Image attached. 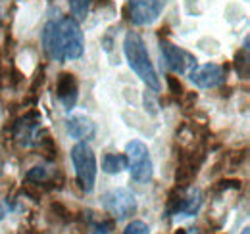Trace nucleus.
<instances>
[{"label":"nucleus","mask_w":250,"mask_h":234,"mask_svg":"<svg viewBox=\"0 0 250 234\" xmlns=\"http://www.w3.org/2000/svg\"><path fill=\"white\" fill-rule=\"evenodd\" d=\"M56 96H58V100L63 104L65 110L75 108L77 98H79V87H77L75 75H71V73H62V75L58 77V83H56Z\"/></svg>","instance_id":"obj_9"},{"label":"nucleus","mask_w":250,"mask_h":234,"mask_svg":"<svg viewBox=\"0 0 250 234\" xmlns=\"http://www.w3.org/2000/svg\"><path fill=\"white\" fill-rule=\"evenodd\" d=\"M41 40L44 54L56 61L79 59L85 52L83 31L73 18H58L48 21L42 29Z\"/></svg>","instance_id":"obj_1"},{"label":"nucleus","mask_w":250,"mask_h":234,"mask_svg":"<svg viewBox=\"0 0 250 234\" xmlns=\"http://www.w3.org/2000/svg\"><path fill=\"white\" fill-rule=\"evenodd\" d=\"M124 52L127 61H129V67L137 73V77L148 88H152L154 92H160V88H162L160 77H158L156 69H154V63L150 61L146 44H145L143 37L137 31H129L125 35Z\"/></svg>","instance_id":"obj_2"},{"label":"nucleus","mask_w":250,"mask_h":234,"mask_svg":"<svg viewBox=\"0 0 250 234\" xmlns=\"http://www.w3.org/2000/svg\"><path fill=\"white\" fill-rule=\"evenodd\" d=\"M71 163H73V169H75V175H77L81 188L87 194H91L94 190V182H96V157H94L93 148L85 140L77 142L71 148Z\"/></svg>","instance_id":"obj_3"},{"label":"nucleus","mask_w":250,"mask_h":234,"mask_svg":"<svg viewBox=\"0 0 250 234\" xmlns=\"http://www.w3.org/2000/svg\"><path fill=\"white\" fill-rule=\"evenodd\" d=\"M46 176H48V173H46L44 167H33L31 171L27 173V180H31V182H41V180H44Z\"/></svg>","instance_id":"obj_17"},{"label":"nucleus","mask_w":250,"mask_h":234,"mask_svg":"<svg viewBox=\"0 0 250 234\" xmlns=\"http://www.w3.org/2000/svg\"><path fill=\"white\" fill-rule=\"evenodd\" d=\"M160 52H162V58L166 61L167 69L173 71V73L188 75V71H190L194 65H198V63H196V58H194L190 52L179 48V46H175V44L169 42V40H160Z\"/></svg>","instance_id":"obj_6"},{"label":"nucleus","mask_w":250,"mask_h":234,"mask_svg":"<svg viewBox=\"0 0 250 234\" xmlns=\"http://www.w3.org/2000/svg\"><path fill=\"white\" fill-rule=\"evenodd\" d=\"M243 234H250V229H249V227H247V229L243 231Z\"/></svg>","instance_id":"obj_19"},{"label":"nucleus","mask_w":250,"mask_h":234,"mask_svg":"<svg viewBox=\"0 0 250 234\" xmlns=\"http://www.w3.org/2000/svg\"><path fill=\"white\" fill-rule=\"evenodd\" d=\"M190 81L198 88H216L225 83V69L218 63H204V65H194L188 71Z\"/></svg>","instance_id":"obj_8"},{"label":"nucleus","mask_w":250,"mask_h":234,"mask_svg":"<svg viewBox=\"0 0 250 234\" xmlns=\"http://www.w3.org/2000/svg\"><path fill=\"white\" fill-rule=\"evenodd\" d=\"M125 156H127V167L131 171V178L139 184H146L152 180V159L148 146L143 140H131L125 146Z\"/></svg>","instance_id":"obj_4"},{"label":"nucleus","mask_w":250,"mask_h":234,"mask_svg":"<svg viewBox=\"0 0 250 234\" xmlns=\"http://www.w3.org/2000/svg\"><path fill=\"white\" fill-rule=\"evenodd\" d=\"M91 231H93V234H110L114 231V221L112 219H100L98 223L91 225Z\"/></svg>","instance_id":"obj_15"},{"label":"nucleus","mask_w":250,"mask_h":234,"mask_svg":"<svg viewBox=\"0 0 250 234\" xmlns=\"http://www.w3.org/2000/svg\"><path fill=\"white\" fill-rule=\"evenodd\" d=\"M167 85H169V90H171L173 94H181V92H183L181 83H179L175 77H167Z\"/></svg>","instance_id":"obj_18"},{"label":"nucleus","mask_w":250,"mask_h":234,"mask_svg":"<svg viewBox=\"0 0 250 234\" xmlns=\"http://www.w3.org/2000/svg\"><path fill=\"white\" fill-rule=\"evenodd\" d=\"M235 59H237L235 65H237V73H239V77L249 79V50H243V54L239 52Z\"/></svg>","instance_id":"obj_14"},{"label":"nucleus","mask_w":250,"mask_h":234,"mask_svg":"<svg viewBox=\"0 0 250 234\" xmlns=\"http://www.w3.org/2000/svg\"><path fill=\"white\" fill-rule=\"evenodd\" d=\"M202 204V194L200 190H188L187 194L175 198V204L169 202V213H181V215H194Z\"/></svg>","instance_id":"obj_11"},{"label":"nucleus","mask_w":250,"mask_h":234,"mask_svg":"<svg viewBox=\"0 0 250 234\" xmlns=\"http://www.w3.org/2000/svg\"><path fill=\"white\" fill-rule=\"evenodd\" d=\"M65 129L71 135V138L77 140H91L96 135V125L93 123V119L87 116H71L65 119Z\"/></svg>","instance_id":"obj_10"},{"label":"nucleus","mask_w":250,"mask_h":234,"mask_svg":"<svg viewBox=\"0 0 250 234\" xmlns=\"http://www.w3.org/2000/svg\"><path fill=\"white\" fill-rule=\"evenodd\" d=\"M69 10H71V18L77 23L85 21L91 10V0H69Z\"/></svg>","instance_id":"obj_13"},{"label":"nucleus","mask_w":250,"mask_h":234,"mask_svg":"<svg viewBox=\"0 0 250 234\" xmlns=\"http://www.w3.org/2000/svg\"><path fill=\"white\" fill-rule=\"evenodd\" d=\"M127 169V156L125 154H106L102 157V171L108 175H120Z\"/></svg>","instance_id":"obj_12"},{"label":"nucleus","mask_w":250,"mask_h":234,"mask_svg":"<svg viewBox=\"0 0 250 234\" xmlns=\"http://www.w3.org/2000/svg\"><path fill=\"white\" fill-rule=\"evenodd\" d=\"M102 207L112 213L118 221L135 215L137 211V198L129 188H114L102 196Z\"/></svg>","instance_id":"obj_5"},{"label":"nucleus","mask_w":250,"mask_h":234,"mask_svg":"<svg viewBox=\"0 0 250 234\" xmlns=\"http://www.w3.org/2000/svg\"><path fill=\"white\" fill-rule=\"evenodd\" d=\"M124 234H150V229H148V225L143 223V221H133V223H129V225L125 227Z\"/></svg>","instance_id":"obj_16"},{"label":"nucleus","mask_w":250,"mask_h":234,"mask_svg":"<svg viewBox=\"0 0 250 234\" xmlns=\"http://www.w3.org/2000/svg\"><path fill=\"white\" fill-rule=\"evenodd\" d=\"M167 0H129V18L133 25H152L162 16Z\"/></svg>","instance_id":"obj_7"}]
</instances>
